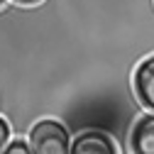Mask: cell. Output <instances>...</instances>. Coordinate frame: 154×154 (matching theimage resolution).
Masks as SVG:
<instances>
[{
    "instance_id": "ba28073f",
    "label": "cell",
    "mask_w": 154,
    "mask_h": 154,
    "mask_svg": "<svg viewBox=\"0 0 154 154\" xmlns=\"http://www.w3.org/2000/svg\"><path fill=\"white\" fill-rule=\"evenodd\" d=\"M3 3H5V0H0V5H3Z\"/></svg>"
},
{
    "instance_id": "7a4b0ae2",
    "label": "cell",
    "mask_w": 154,
    "mask_h": 154,
    "mask_svg": "<svg viewBox=\"0 0 154 154\" xmlns=\"http://www.w3.org/2000/svg\"><path fill=\"white\" fill-rule=\"evenodd\" d=\"M69 154H118L112 137L100 130H86L71 142Z\"/></svg>"
},
{
    "instance_id": "277c9868",
    "label": "cell",
    "mask_w": 154,
    "mask_h": 154,
    "mask_svg": "<svg viewBox=\"0 0 154 154\" xmlns=\"http://www.w3.org/2000/svg\"><path fill=\"white\" fill-rule=\"evenodd\" d=\"M134 93L137 100L154 112V54L134 69Z\"/></svg>"
},
{
    "instance_id": "6da1fadb",
    "label": "cell",
    "mask_w": 154,
    "mask_h": 154,
    "mask_svg": "<svg viewBox=\"0 0 154 154\" xmlns=\"http://www.w3.org/2000/svg\"><path fill=\"white\" fill-rule=\"evenodd\" d=\"M29 147L34 154H69L71 134L59 120H39L29 130Z\"/></svg>"
},
{
    "instance_id": "5b68a950",
    "label": "cell",
    "mask_w": 154,
    "mask_h": 154,
    "mask_svg": "<svg viewBox=\"0 0 154 154\" xmlns=\"http://www.w3.org/2000/svg\"><path fill=\"white\" fill-rule=\"evenodd\" d=\"M0 154H34L32 152V147H29V142H22V140H12V142H8V147L0 152Z\"/></svg>"
},
{
    "instance_id": "52a82bcc",
    "label": "cell",
    "mask_w": 154,
    "mask_h": 154,
    "mask_svg": "<svg viewBox=\"0 0 154 154\" xmlns=\"http://www.w3.org/2000/svg\"><path fill=\"white\" fill-rule=\"evenodd\" d=\"M15 3H20V5H37V3H42V0H15Z\"/></svg>"
},
{
    "instance_id": "8992f818",
    "label": "cell",
    "mask_w": 154,
    "mask_h": 154,
    "mask_svg": "<svg viewBox=\"0 0 154 154\" xmlns=\"http://www.w3.org/2000/svg\"><path fill=\"white\" fill-rule=\"evenodd\" d=\"M8 140H10V125L0 118V152L8 147Z\"/></svg>"
},
{
    "instance_id": "3957f363",
    "label": "cell",
    "mask_w": 154,
    "mask_h": 154,
    "mask_svg": "<svg viewBox=\"0 0 154 154\" xmlns=\"http://www.w3.org/2000/svg\"><path fill=\"white\" fill-rule=\"evenodd\" d=\"M130 154H154V112H147L130 130Z\"/></svg>"
}]
</instances>
